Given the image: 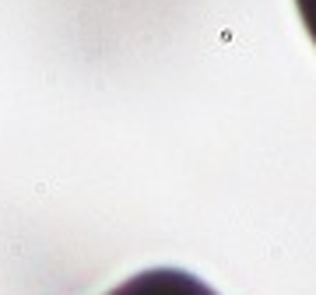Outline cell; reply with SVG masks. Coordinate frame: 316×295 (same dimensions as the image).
I'll list each match as a JSON object with an SVG mask.
<instances>
[{
  "mask_svg": "<svg viewBox=\"0 0 316 295\" xmlns=\"http://www.w3.org/2000/svg\"><path fill=\"white\" fill-rule=\"evenodd\" d=\"M106 295H218V292L208 288L190 270H180V267H151V270H140V274L120 281Z\"/></svg>",
  "mask_w": 316,
  "mask_h": 295,
  "instance_id": "cell-1",
  "label": "cell"
},
{
  "mask_svg": "<svg viewBox=\"0 0 316 295\" xmlns=\"http://www.w3.org/2000/svg\"><path fill=\"white\" fill-rule=\"evenodd\" d=\"M295 8H298V18H302L309 39L316 42V0H295Z\"/></svg>",
  "mask_w": 316,
  "mask_h": 295,
  "instance_id": "cell-2",
  "label": "cell"
}]
</instances>
